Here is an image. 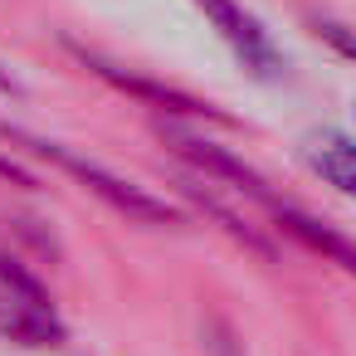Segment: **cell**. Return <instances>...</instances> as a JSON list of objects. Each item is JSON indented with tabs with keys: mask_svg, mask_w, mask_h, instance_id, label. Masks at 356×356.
I'll return each instance as SVG.
<instances>
[{
	"mask_svg": "<svg viewBox=\"0 0 356 356\" xmlns=\"http://www.w3.org/2000/svg\"><path fill=\"white\" fill-rule=\"evenodd\" d=\"M10 142H20L30 156H40V161H49V166H59L64 176H74L83 191H93L103 205H113L118 215H127V220H142V225H181L186 215L171 205V200H161V195H152L147 186H137V181H127V176H118V171H108V166H98L93 156H79L74 147H64V142H49V137H30V132H15V127H0Z\"/></svg>",
	"mask_w": 356,
	"mask_h": 356,
	"instance_id": "6da1fadb",
	"label": "cell"
},
{
	"mask_svg": "<svg viewBox=\"0 0 356 356\" xmlns=\"http://www.w3.org/2000/svg\"><path fill=\"white\" fill-rule=\"evenodd\" d=\"M195 6L205 10V20L215 25V35L229 44V54L254 74V79H278L288 69L283 49L268 40V30L239 6V0H195Z\"/></svg>",
	"mask_w": 356,
	"mask_h": 356,
	"instance_id": "7a4b0ae2",
	"label": "cell"
},
{
	"mask_svg": "<svg viewBox=\"0 0 356 356\" xmlns=\"http://www.w3.org/2000/svg\"><path fill=\"white\" fill-rule=\"evenodd\" d=\"M161 142L181 156V161H191L210 186L215 181H229V191H239V195H254L259 205H268L273 200V191H268V181L254 171V166H244L234 152H225V147H215L210 137H200V132H186V127H176V122H161Z\"/></svg>",
	"mask_w": 356,
	"mask_h": 356,
	"instance_id": "3957f363",
	"label": "cell"
},
{
	"mask_svg": "<svg viewBox=\"0 0 356 356\" xmlns=\"http://www.w3.org/2000/svg\"><path fill=\"white\" fill-rule=\"evenodd\" d=\"M98 79H108L113 88H122V93H132V98H142L147 108H161V113H176V118H225V113H215L210 103H195V98H186L181 88H166V83H152V79H142V74H127V69H118L113 59H103V54H93V49H79V44H69Z\"/></svg>",
	"mask_w": 356,
	"mask_h": 356,
	"instance_id": "277c9868",
	"label": "cell"
},
{
	"mask_svg": "<svg viewBox=\"0 0 356 356\" xmlns=\"http://www.w3.org/2000/svg\"><path fill=\"white\" fill-rule=\"evenodd\" d=\"M0 337H10L15 346H59L69 332L54 312V302H25V298H10V293H0Z\"/></svg>",
	"mask_w": 356,
	"mask_h": 356,
	"instance_id": "5b68a950",
	"label": "cell"
},
{
	"mask_svg": "<svg viewBox=\"0 0 356 356\" xmlns=\"http://www.w3.org/2000/svg\"><path fill=\"white\" fill-rule=\"evenodd\" d=\"M268 215L293 234V239H302L307 249H317L322 259H332V264H341L346 273H356V244L346 239V234H337L332 225H322L317 215H307V210H298V205H288V200H268Z\"/></svg>",
	"mask_w": 356,
	"mask_h": 356,
	"instance_id": "8992f818",
	"label": "cell"
},
{
	"mask_svg": "<svg viewBox=\"0 0 356 356\" xmlns=\"http://www.w3.org/2000/svg\"><path fill=\"white\" fill-rule=\"evenodd\" d=\"M302 156H307V166L327 186H337L341 195L356 200V142L351 137H341V132H312L307 147H302Z\"/></svg>",
	"mask_w": 356,
	"mask_h": 356,
	"instance_id": "52a82bcc",
	"label": "cell"
},
{
	"mask_svg": "<svg viewBox=\"0 0 356 356\" xmlns=\"http://www.w3.org/2000/svg\"><path fill=\"white\" fill-rule=\"evenodd\" d=\"M0 293H10V298H25V302H49V288L0 244Z\"/></svg>",
	"mask_w": 356,
	"mask_h": 356,
	"instance_id": "ba28073f",
	"label": "cell"
},
{
	"mask_svg": "<svg viewBox=\"0 0 356 356\" xmlns=\"http://www.w3.org/2000/svg\"><path fill=\"white\" fill-rule=\"evenodd\" d=\"M205 351H210V356H244L225 322H205Z\"/></svg>",
	"mask_w": 356,
	"mask_h": 356,
	"instance_id": "9c48e42d",
	"label": "cell"
},
{
	"mask_svg": "<svg viewBox=\"0 0 356 356\" xmlns=\"http://www.w3.org/2000/svg\"><path fill=\"white\" fill-rule=\"evenodd\" d=\"M317 35H327L332 44H341L346 54H356V40H346V35H341V25H327V20H317Z\"/></svg>",
	"mask_w": 356,
	"mask_h": 356,
	"instance_id": "30bf717a",
	"label": "cell"
},
{
	"mask_svg": "<svg viewBox=\"0 0 356 356\" xmlns=\"http://www.w3.org/2000/svg\"><path fill=\"white\" fill-rule=\"evenodd\" d=\"M0 98H25V83H20L6 64H0Z\"/></svg>",
	"mask_w": 356,
	"mask_h": 356,
	"instance_id": "8fae6325",
	"label": "cell"
}]
</instances>
